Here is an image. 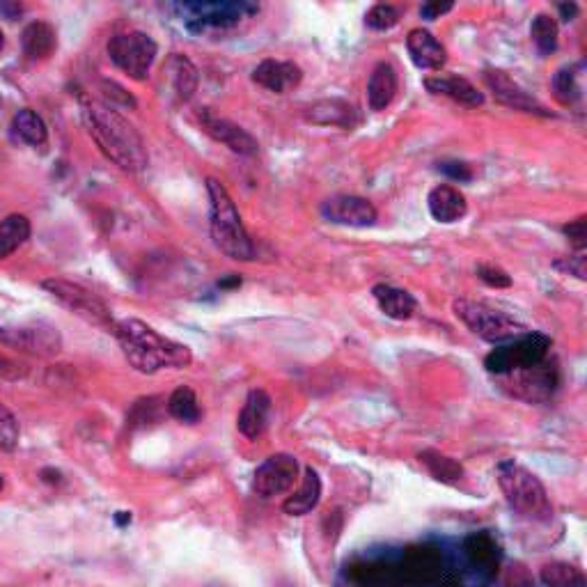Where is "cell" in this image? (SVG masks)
Returning a JSON list of instances; mask_svg holds the SVG:
<instances>
[{
    "label": "cell",
    "instance_id": "obj_1",
    "mask_svg": "<svg viewBox=\"0 0 587 587\" xmlns=\"http://www.w3.org/2000/svg\"><path fill=\"white\" fill-rule=\"evenodd\" d=\"M83 124L99 152L124 172H143L150 163L147 145L138 129L117 108L97 99L83 101Z\"/></svg>",
    "mask_w": 587,
    "mask_h": 587
},
{
    "label": "cell",
    "instance_id": "obj_2",
    "mask_svg": "<svg viewBox=\"0 0 587 587\" xmlns=\"http://www.w3.org/2000/svg\"><path fill=\"white\" fill-rule=\"evenodd\" d=\"M113 335L120 342L124 358L140 374L182 370V367H189L193 360L191 349L186 344L166 338L140 319H122V322H117Z\"/></svg>",
    "mask_w": 587,
    "mask_h": 587
},
{
    "label": "cell",
    "instance_id": "obj_3",
    "mask_svg": "<svg viewBox=\"0 0 587 587\" xmlns=\"http://www.w3.org/2000/svg\"><path fill=\"white\" fill-rule=\"evenodd\" d=\"M209 230L214 246L234 262H250L255 257L253 239L246 230L237 205L228 189L214 177H207Z\"/></svg>",
    "mask_w": 587,
    "mask_h": 587
},
{
    "label": "cell",
    "instance_id": "obj_4",
    "mask_svg": "<svg viewBox=\"0 0 587 587\" xmlns=\"http://www.w3.org/2000/svg\"><path fill=\"white\" fill-rule=\"evenodd\" d=\"M498 484L503 489L507 503L514 512H519L528 519L546 521L553 516V505L546 493L544 484L539 482L535 473H530L526 466L516 464L514 459H503L496 468Z\"/></svg>",
    "mask_w": 587,
    "mask_h": 587
},
{
    "label": "cell",
    "instance_id": "obj_5",
    "mask_svg": "<svg viewBox=\"0 0 587 587\" xmlns=\"http://www.w3.org/2000/svg\"><path fill=\"white\" fill-rule=\"evenodd\" d=\"M452 312H455V317L468 331L491 344H505L519 338L523 333H528L526 326L516 322L507 312L493 308L487 301L457 299L452 303Z\"/></svg>",
    "mask_w": 587,
    "mask_h": 587
},
{
    "label": "cell",
    "instance_id": "obj_6",
    "mask_svg": "<svg viewBox=\"0 0 587 587\" xmlns=\"http://www.w3.org/2000/svg\"><path fill=\"white\" fill-rule=\"evenodd\" d=\"M42 289L46 294H51L62 308H67L72 315L81 317L83 322L97 326L106 333H115L117 322L113 319L111 308H108L95 292H90L88 287L72 283V280L65 278H46L42 280Z\"/></svg>",
    "mask_w": 587,
    "mask_h": 587
},
{
    "label": "cell",
    "instance_id": "obj_7",
    "mask_svg": "<svg viewBox=\"0 0 587 587\" xmlns=\"http://www.w3.org/2000/svg\"><path fill=\"white\" fill-rule=\"evenodd\" d=\"M551 351V338L544 333H523L505 344H496V349L484 358V367L487 372L496 374V377H505V374L528 370L544 363Z\"/></svg>",
    "mask_w": 587,
    "mask_h": 587
},
{
    "label": "cell",
    "instance_id": "obj_8",
    "mask_svg": "<svg viewBox=\"0 0 587 587\" xmlns=\"http://www.w3.org/2000/svg\"><path fill=\"white\" fill-rule=\"evenodd\" d=\"M106 49L113 65L133 81H145L150 76L156 53H159L154 39L147 33H140V30L111 37Z\"/></svg>",
    "mask_w": 587,
    "mask_h": 587
},
{
    "label": "cell",
    "instance_id": "obj_9",
    "mask_svg": "<svg viewBox=\"0 0 587 587\" xmlns=\"http://www.w3.org/2000/svg\"><path fill=\"white\" fill-rule=\"evenodd\" d=\"M402 587H432L445 574L443 553L432 544H416L404 551L402 560L397 562Z\"/></svg>",
    "mask_w": 587,
    "mask_h": 587
},
{
    "label": "cell",
    "instance_id": "obj_10",
    "mask_svg": "<svg viewBox=\"0 0 587 587\" xmlns=\"http://www.w3.org/2000/svg\"><path fill=\"white\" fill-rule=\"evenodd\" d=\"M179 10L184 14L186 26L195 33H205V30L237 26L241 19L255 14L257 7L250 3H186L179 5Z\"/></svg>",
    "mask_w": 587,
    "mask_h": 587
},
{
    "label": "cell",
    "instance_id": "obj_11",
    "mask_svg": "<svg viewBox=\"0 0 587 587\" xmlns=\"http://www.w3.org/2000/svg\"><path fill=\"white\" fill-rule=\"evenodd\" d=\"M0 342L39 358H53L62 351V335L58 328L44 322L30 326H0Z\"/></svg>",
    "mask_w": 587,
    "mask_h": 587
},
{
    "label": "cell",
    "instance_id": "obj_12",
    "mask_svg": "<svg viewBox=\"0 0 587 587\" xmlns=\"http://www.w3.org/2000/svg\"><path fill=\"white\" fill-rule=\"evenodd\" d=\"M299 471V459L294 455H287V452L271 455L255 471L253 491L264 500L285 496V493L294 489L296 480H299Z\"/></svg>",
    "mask_w": 587,
    "mask_h": 587
},
{
    "label": "cell",
    "instance_id": "obj_13",
    "mask_svg": "<svg viewBox=\"0 0 587 587\" xmlns=\"http://www.w3.org/2000/svg\"><path fill=\"white\" fill-rule=\"evenodd\" d=\"M484 83H487L493 99H496L500 106L539 117H555V113H551L542 101L532 97L528 90H523L510 74L503 72V69H487V72H484Z\"/></svg>",
    "mask_w": 587,
    "mask_h": 587
},
{
    "label": "cell",
    "instance_id": "obj_14",
    "mask_svg": "<svg viewBox=\"0 0 587 587\" xmlns=\"http://www.w3.org/2000/svg\"><path fill=\"white\" fill-rule=\"evenodd\" d=\"M324 221L333 225H344V228H372L377 223L379 211L367 198H360V195H333L322 202Z\"/></svg>",
    "mask_w": 587,
    "mask_h": 587
},
{
    "label": "cell",
    "instance_id": "obj_15",
    "mask_svg": "<svg viewBox=\"0 0 587 587\" xmlns=\"http://www.w3.org/2000/svg\"><path fill=\"white\" fill-rule=\"evenodd\" d=\"M198 122H200L202 131H205L211 140H216V143L225 145L234 154L255 156L257 152H260V145H257V140L250 136V133L244 127L234 124L232 120H228V117L216 115L214 111H211V108H200Z\"/></svg>",
    "mask_w": 587,
    "mask_h": 587
},
{
    "label": "cell",
    "instance_id": "obj_16",
    "mask_svg": "<svg viewBox=\"0 0 587 587\" xmlns=\"http://www.w3.org/2000/svg\"><path fill=\"white\" fill-rule=\"evenodd\" d=\"M301 81L303 69L292 60L266 58L253 69V83L273 92V95H285V92L299 88Z\"/></svg>",
    "mask_w": 587,
    "mask_h": 587
},
{
    "label": "cell",
    "instance_id": "obj_17",
    "mask_svg": "<svg viewBox=\"0 0 587 587\" xmlns=\"http://www.w3.org/2000/svg\"><path fill=\"white\" fill-rule=\"evenodd\" d=\"M505 377H512L516 381V395L528 399V402L546 399L558 386V370L546 363V360L535 367H528V370L505 374Z\"/></svg>",
    "mask_w": 587,
    "mask_h": 587
},
{
    "label": "cell",
    "instance_id": "obj_18",
    "mask_svg": "<svg viewBox=\"0 0 587 587\" xmlns=\"http://www.w3.org/2000/svg\"><path fill=\"white\" fill-rule=\"evenodd\" d=\"M406 49H409L413 65L418 69H425V72H438L448 62L445 46L425 28L411 30L409 37H406Z\"/></svg>",
    "mask_w": 587,
    "mask_h": 587
},
{
    "label": "cell",
    "instance_id": "obj_19",
    "mask_svg": "<svg viewBox=\"0 0 587 587\" xmlns=\"http://www.w3.org/2000/svg\"><path fill=\"white\" fill-rule=\"evenodd\" d=\"M271 397L266 390L262 388H255L250 390L246 402H244V409L239 411V418H237V429L250 441H255V438H260L266 427H269V418H271Z\"/></svg>",
    "mask_w": 587,
    "mask_h": 587
},
{
    "label": "cell",
    "instance_id": "obj_20",
    "mask_svg": "<svg viewBox=\"0 0 587 587\" xmlns=\"http://www.w3.org/2000/svg\"><path fill=\"white\" fill-rule=\"evenodd\" d=\"M427 207H429V214H432L434 221L443 223V225L459 223L461 218H466V214H468L466 195L450 184L434 186V189L429 191Z\"/></svg>",
    "mask_w": 587,
    "mask_h": 587
},
{
    "label": "cell",
    "instance_id": "obj_21",
    "mask_svg": "<svg viewBox=\"0 0 587 587\" xmlns=\"http://www.w3.org/2000/svg\"><path fill=\"white\" fill-rule=\"evenodd\" d=\"M308 122L319 124V127H340L354 129L360 122V115L354 104L344 99H322L308 108Z\"/></svg>",
    "mask_w": 587,
    "mask_h": 587
},
{
    "label": "cell",
    "instance_id": "obj_22",
    "mask_svg": "<svg viewBox=\"0 0 587 587\" xmlns=\"http://www.w3.org/2000/svg\"><path fill=\"white\" fill-rule=\"evenodd\" d=\"M425 88L438 97H448L459 106L477 108L484 104V95L475 88L471 81L461 76H429L425 78Z\"/></svg>",
    "mask_w": 587,
    "mask_h": 587
},
{
    "label": "cell",
    "instance_id": "obj_23",
    "mask_svg": "<svg viewBox=\"0 0 587 587\" xmlns=\"http://www.w3.org/2000/svg\"><path fill=\"white\" fill-rule=\"evenodd\" d=\"M399 92V74L390 62H379L367 81V104L374 113L386 111Z\"/></svg>",
    "mask_w": 587,
    "mask_h": 587
},
{
    "label": "cell",
    "instance_id": "obj_24",
    "mask_svg": "<svg viewBox=\"0 0 587 587\" xmlns=\"http://www.w3.org/2000/svg\"><path fill=\"white\" fill-rule=\"evenodd\" d=\"M372 296L383 315L395 319V322H406V319H411L413 312L418 310L416 296L406 292V289H399L393 285H386V283L374 285Z\"/></svg>",
    "mask_w": 587,
    "mask_h": 587
},
{
    "label": "cell",
    "instance_id": "obj_25",
    "mask_svg": "<svg viewBox=\"0 0 587 587\" xmlns=\"http://www.w3.org/2000/svg\"><path fill=\"white\" fill-rule=\"evenodd\" d=\"M464 553L473 567H477L480 571H487L489 576L496 574L500 558H503L500 544L496 542V537L489 535L487 530L468 535L464 539Z\"/></svg>",
    "mask_w": 587,
    "mask_h": 587
},
{
    "label": "cell",
    "instance_id": "obj_26",
    "mask_svg": "<svg viewBox=\"0 0 587 587\" xmlns=\"http://www.w3.org/2000/svg\"><path fill=\"white\" fill-rule=\"evenodd\" d=\"M349 578L356 587H402L397 565L383 560L356 562L349 569Z\"/></svg>",
    "mask_w": 587,
    "mask_h": 587
},
{
    "label": "cell",
    "instance_id": "obj_27",
    "mask_svg": "<svg viewBox=\"0 0 587 587\" xmlns=\"http://www.w3.org/2000/svg\"><path fill=\"white\" fill-rule=\"evenodd\" d=\"M163 74H168L172 92H175L177 101H189L195 95V90H198V83H200L198 67L193 65L191 58L182 56V53H172L166 62V67H163Z\"/></svg>",
    "mask_w": 587,
    "mask_h": 587
},
{
    "label": "cell",
    "instance_id": "obj_28",
    "mask_svg": "<svg viewBox=\"0 0 587 587\" xmlns=\"http://www.w3.org/2000/svg\"><path fill=\"white\" fill-rule=\"evenodd\" d=\"M319 500H322V477H319L315 468H305L299 491H294L285 500L283 510L289 516H305L312 510H317Z\"/></svg>",
    "mask_w": 587,
    "mask_h": 587
},
{
    "label": "cell",
    "instance_id": "obj_29",
    "mask_svg": "<svg viewBox=\"0 0 587 587\" xmlns=\"http://www.w3.org/2000/svg\"><path fill=\"white\" fill-rule=\"evenodd\" d=\"M58 35L56 28L46 21H33L23 28L21 49L30 60H46L56 51Z\"/></svg>",
    "mask_w": 587,
    "mask_h": 587
},
{
    "label": "cell",
    "instance_id": "obj_30",
    "mask_svg": "<svg viewBox=\"0 0 587 587\" xmlns=\"http://www.w3.org/2000/svg\"><path fill=\"white\" fill-rule=\"evenodd\" d=\"M418 461L427 468L429 475H432L436 482L452 484V487L464 480V475H466L464 466H461L457 459H452L448 455H443V452L432 450V448L422 450L418 455Z\"/></svg>",
    "mask_w": 587,
    "mask_h": 587
},
{
    "label": "cell",
    "instance_id": "obj_31",
    "mask_svg": "<svg viewBox=\"0 0 587 587\" xmlns=\"http://www.w3.org/2000/svg\"><path fill=\"white\" fill-rule=\"evenodd\" d=\"M12 136L30 147H44L49 143V127H46L42 115L23 108L12 117Z\"/></svg>",
    "mask_w": 587,
    "mask_h": 587
},
{
    "label": "cell",
    "instance_id": "obj_32",
    "mask_svg": "<svg viewBox=\"0 0 587 587\" xmlns=\"http://www.w3.org/2000/svg\"><path fill=\"white\" fill-rule=\"evenodd\" d=\"M30 232H33V225H30L28 216L10 214L3 218L0 221V260H7V257L17 253L30 239Z\"/></svg>",
    "mask_w": 587,
    "mask_h": 587
},
{
    "label": "cell",
    "instance_id": "obj_33",
    "mask_svg": "<svg viewBox=\"0 0 587 587\" xmlns=\"http://www.w3.org/2000/svg\"><path fill=\"white\" fill-rule=\"evenodd\" d=\"M578 69H581L578 65H567L553 76V95L562 106H576L583 99L581 72Z\"/></svg>",
    "mask_w": 587,
    "mask_h": 587
},
{
    "label": "cell",
    "instance_id": "obj_34",
    "mask_svg": "<svg viewBox=\"0 0 587 587\" xmlns=\"http://www.w3.org/2000/svg\"><path fill=\"white\" fill-rule=\"evenodd\" d=\"M168 413L175 420L184 422V425H195V422L200 420L202 411H200L198 395L193 393V388L179 386L175 393L168 397Z\"/></svg>",
    "mask_w": 587,
    "mask_h": 587
},
{
    "label": "cell",
    "instance_id": "obj_35",
    "mask_svg": "<svg viewBox=\"0 0 587 587\" xmlns=\"http://www.w3.org/2000/svg\"><path fill=\"white\" fill-rule=\"evenodd\" d=\"M530 37L542 56H551V53L558 51V37H560L558 21H555L551 14H537L530 23Z\"/></svg>",
    "mask_w": 587,
    "mask_h": 587
},
{
    "label": "cell",
    "instance_id": "obj_36",
    "mask_svg": "<svg viewBox=\"0 0 587 587\" xmlns=\"http://www.w3.org/2000/svg\"><path fill=\"white\" fill-rule=\"evenodd\" d=\"M542 583L546 587H587L585 574L569 562H551L542 567Z\"/></svg>",
    "mask_w": 587,
    "mask_h": 587
},
{
    "label": "cell",
    "instance_id": "obj_37",
    "mask_svg": "<svg viewBox=\"0 0 587 587\" xmlns=\"http://www.w3.org/2000/svg\"><path fill=\"white\" fill-rule=\"evenodd\" d=\"M399 19H402V10H399V7L379 3L367 10L365 26L370 30H377V33H383V30H393L399 23Z\"/></svg>",
    "mask_w": 587,
    "mask_h": 587
},
{
    "label": "cell",
    "instance_id": "obj_38",
    "mask_svg": "<svg viewBox=\"0 0 587 587\" xmlns=\"http://www.w3.org/2000/svg\"><path fill=\"white\" fill-rule=\"evenodd\" d=\"M21 438V427L14 413L0 402V452H14Z\"/></svg>",
    "mask_w": 587,
    "mask_h": 587
},
{
    "label": "cell",
    "instance_id": "obj_39",
    "mask_svg": "<svg viewBox=\"0 0 587 587\" xmlns=\"http://www.w3.org/2000/svg\"><path fill=\"white\" fill-rule=\"evenodd\" d=\"M477 278L491 289H507L512 287V276L505 269H500L496 264H477Z\"/></svg>",
    "mask_w": 587,
    "mask_h": 587
},
{
    "label": "cell",
    "instance_id": "obj_40",
    "mask_svg": "<svg viewBox=\"0 0 587 587\" xmlns=\"http://www.w3.org/2000/svg\"><path fill=\"white\" fill-rule=\"evenodd\" d=\"M555 269H560L562 273H569V276H576L578 280L587 278V260H585V250H576L574 255L569 257H560V260L553 262Z\"/></svg>",
    "mask_w": 587,
    "mask_h": 587
},
{
    "label": "cell",
    "instance_id": "obj_41",
    "mask_svg": "<svg viewBox=\"0 0 587 587\" xmlns=\"http://www.w3.org/2000/svg\"><path fill=\"white\" fill-rule=\"evenodd\" d=\"M101 90H104L106 99H111V104L108 106H124V108H136V99H133L127 90L122 88V85H117L115 81H101Z\"/></svg>",
    "mask_w": 587,
    "mask_h": 587
},
{
    "label": "cell",
    "instance_id": "obj_42",
    "mask_svg": "<svg viewBox=\"0 0 587 587\" xmlns=\"http://www.w3.org/2000/svg\"><path fill=\"white\" fill-rule=\"evenodd\" d=\"M562 232H565V237L571 241V246H574L576 250H585V246H587V218L585 216H578L576 221L567 223L565 228H562Z\"/></svg>",
    "mask_w": 587,
    "mask_h": 587
},
{
    "label": "cell",
    "instance_id": "obj_43",
    "mask_svg": "<svg viewBox=\"0 0 587 587\" xmlns=\"http://www.w3.org/2000/svg\"><path fill=\"white\" fill-rule=\"evenodd\" d=\"M438 172H443L445 177L455 179V182H471L473 170L464 161H443L438 163Z\"/></svg>",
    "mask_w": 587,
    "mask_h": 587
},
{
    "label": "cell",
    "instance_id": "obj_44",
    "mask_svg": "<svg viewBox=\"0 0 587 587\" xmlns=\"http://www.w3.org/2000/svg\"><path fill=\"white\" fill-rule=\"evenodd\" d=\"M26 374L28 370L19 363V360L0 354V381H21L26 379Z\"/></svg>",
    "mask_w": 587,
    "mask_h": 587
},
{
    "label": "cell",
    "instance_id": "obj_45",
    "mask_svg": "<svg viewBox=\"0 0 587 587\" xmlns=\"http://www.w3.org/2000/svg\"><path fill=\"white\" fill-rule=\"evenodd\" d=\"M452 7H455V3H425L420 7V17L427 19V21L441 19L443 14L452 12Z\"/></svg>",
    "mask_w": 587,
    "mask_h": 587
},
{
    "label": "cell",
    "instance_id": "obj_46",
    "mask_svg": "<svg viewBox=\"0 0 587 587\" xmlns=\"http://www.w3.org/2000/svg\"><path fill=\"white\" fill-rule=\"evenodd\" d=\"M558 10H560V14H562V21L569 23V21H574V19H576L578 5H576V3H560V5H558Z\"/></svg>",
    "mask_w": 587,
    "mask_h": 587
},
{
    "label": "cell",
    "instance_id": "obj_47",
    "mask_svg": "<svg viewBox=\"0 0 587 587\" xmlns=\"http://www.w3.org/2000/svg\"><path fill=\"white\" fill-rule=\"evenodd\" d=\"M0 14H7V19L14 21L21 14V5H10V3H0Z\"/></svg>",
    "mask_w": 587,
    "mask_h": 587
},
{
    "label": "cell",
    "instance_id": "obj_48",
    "mask_svg": "<svg viewBox=\"0 0 587 587\" xmlns=\"http://www.w3.org/2000/svg\"><path fill=\"white\" fill-rule=\"evenodd\" d=\"M117 523H120V526H124V523H131V514L117 512Z\"/></svg>",
    "mask_w": 587,
    "mask_h": 587
},
{
    "label": "cell",
    "instance_id": "obj_49",
    "mask_svg": "<svg viewBox=\"0 0 587 587\" xmlns=\"http://www.w3.org/2000/svg\"><path fill=\"white\" fill-rule=\"evenodd\" d=\"M5 51V35H3V30H0V53Z\"/></svg>",
    "mask_w": 587,
    "mask_h": 587
},
{
    "label": "cell",
    "instance_id": "obj_50",
    "mask_svg": "<svg viewBox=\"0 0 587 587\" xmlns=\"http://www.w3.org/2000/svg\"><path fill=\"white\" fill-rule=\"evenodd\" d=\"M3 487H5V480H3V475H0V489H3Z\"/></svg>",
    "mask_w": 587,
    "mask_h": 587
}]
</instances>
